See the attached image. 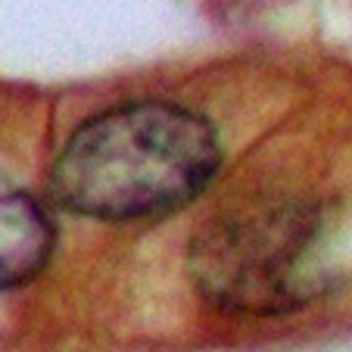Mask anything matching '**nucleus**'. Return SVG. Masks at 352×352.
Returning <instances> with one entry per match:
<instances>
[{
  "label": "nucleus",
  "instance_id": "obj_1",
  "mask_svg": "<svg viewBox=\"0 0 352 352\" xmlns=\"http://www.w3.org/2000/svg\"><path fill=\"white\" fill-rule=\"evenodd\" d=\"M219 168L215 134L172 103H128L94 116L60 150L50 190L91 219H153L190 203Z\"/></svg>",
  "mask_w": 352,
  "mask_h": 352
},
{
  "label": "nucleus",
  "instance_id": "obj_2",
  "mask_svg": "<svg viewBox=\"0 0 352 352\" xmlns=\"http://www.w3.org/2000/svg\"><path fill=\"white\" fill-rule=\"evenodd\" d=\"M315 219L299 203H246L221 212L190 243L197 290L228 312L274 315L312 293Z\"/></svg>",
  "mask_w": 352,
  "mask_h": 352
},
{
  "label": "nucleus",
  "instance_id": "obj_3",
  "mask_svg": "<svg viewBox=\"0 0 352 352\" xmlns=\"http://www.w3.org/2000/svg\"><path fill=\"white\" fill-rule=\"evenodd\" d=\"M54 250V228L25 190L0 175V290L32 280Z\"/></svg>",
  "mask_w": 352,
  "mask_h": 352
}]
</instances>
